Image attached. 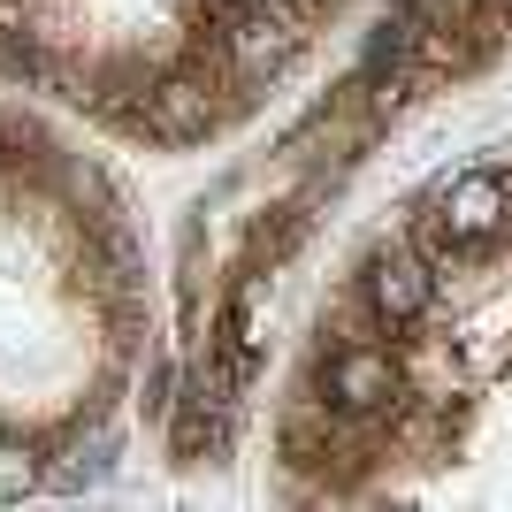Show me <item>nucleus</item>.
I'll list each match as a JSON object with an SVG mask.
<instances>
[{
    "mask_svg": "<svg viewBox=\"0 0 512 512\" xmlns=\"http://www.w3.org/2000/svg\"><path fill=\"white\" fill-rule=\"evenodd\" d=\"M512 222V184L497 169H467L451 176L444 199H436V214H428V253H459V245H482V237H497Z\"/></svg>",
    "mask_w": 512,
    "mask_h": 512,
    "instance_id": "f257e3e1",
    "label": "nucleus"
},
{
    "mask_svg": "<svg viewBox=\"0 0 512 512\" xmlns=\"http://www.w3.org/2000/svg\"><path fill=\"white\" fill-rule=\"evenodd\" d=\"M306 31H314V8H306V0H253V8L222 31V62H230L237 77H268V69H283L306 46Z\"/></svg>",
    "mask_w": 512,
    "mask_h": 512,
    "instance_id": "f03ea898",
    "label": "nucleus"
},
{
    "mask_svg": "<svg viewBox=\"0 0 512 512\" xmlns=\"http://www.w3.org/2000/svg\"><path fill=\"white\" fill-rule=\"evenodd\" d=\"M321 398L344 413H367V421H383L398 398H406V367L375 352V344H337L329 360H321Z\"/></svg>",
    "mask_w": 512,
    "mask_h": 512,
    "instance_id": "7ed1b4c3",
    "label": "nucleus"
},
{
    "mask_svg": "<svg viewBox=\"0 0 512 512\" xmlns=\"http://www.w3.org/2000/svg\"><path fill=\"white\" fill-rule=\"evenodd\" d=\"M367 306H375V321H390V329H413V321L436 306V268H428L413 245H383V253L367 260Z\"/></svg>",
    "mask_w": 512,
    "mask_h": 512,
    "instance_id": "20e7f679",
    "label": "nucleus"
},
{
    "mask_svg": "<svg viewBox=\"0 0 512 512\" xmlns=\"http://www.w3.org/2000/svg\"><path fill=\"white\" fill-rule=\"evenodd\" d=\"M130 123L146 130V138H161V146H184V138H199V130L214 123V85L199 77V69H184V77H169V85H153Z\"/></svg>",
    "mask_w": 512,
    "mask_h": 512,
    "instance_id": "39448f33",
    "label": "nucleus"
},
{
    "mask_svg": "<svg viewBox=\"0 0 512 512\" xmlns=\"http://www.w3.org/2000/svg\"><path fill=\"white\" fill-rule=\"evenodd\" d=\"M306 230H314V199H291L276 222H260V230L245 237V268H260V276H268L276 260H291V245H299Z\"/></svg>",
    "mask_w": 512,
    "mask_h": 512,
    "instance_id": "423d86ee",
    "label": "nucleus"
},
{
    "mask_svg": "<svg viewBox=\"0 0 512 512\" xmlns=\"http://www.w3.org/2000/svg\"><path fill=\"white\" fill-rule=\"evenodd\" d=\"M107 467H115V436L100 428L92 444H77V451H69V467L54 474V490H62V497H77V490H92V482H100Z\"/></svg>",
    "mask_w": 512,
    "mask_h": 512,
    "instance_id": "0eeeda50",
    "label": "nucleus"
},
{
    "mask_svg": "<svg viewBox=\"0 0 512 512\" xmlns=\"http://www.w3.org/2000/svg\"><path fill=\"white\" fill-rule=\"evenodd\" d=\"M39 451L31 444H0V505H23V497L39 490Z\"/></svg>",
    "mask_w": 512,
    "mask_h": 512,
    "instance_id": "6e6552de",
    "label": "nucleus"
}]
</instances>
